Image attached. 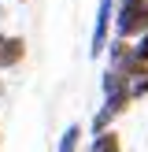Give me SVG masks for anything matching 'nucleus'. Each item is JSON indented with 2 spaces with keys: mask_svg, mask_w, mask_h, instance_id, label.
<instances>
[{
  "mask_svg": "<svg viewBox=\"0 0 148 152\" xmlns=\"http://www.w3.org/2000/svg\"><path fill=\"white\" fill-rule=\"evenodd\" d=\"M115 37L133 41V37L148 34V0H115Z\"/></svg>",
  "mask_w": 148,
  "mask_h": 152,
  "instance_id": "obj_1",
  "label": "nucleus"
},
{
  "mask_svg": "<svg viewBox=\"0 0 148 152\" xmlns=\"http://www.w3.org/2000/svg\"><path fill=\"white\" fill-rule=\"evenodd\" d=\"M111 19H115V0H100L96 4V22H93V37H89V56H104L111 41Z\"/></svg>",
  "mask_w": 148,
  "mask_h": 152,
  "instance_id": "obj_2",
  "label": "nucleus"
},
{
  "mask_svg": "<svg viewBox=\"0 0 148 152\" xmlns=\"http://www.w3.org/2000/svg\"><path fill=\"white\" fill-rule=\"evenodd\" d=\"M26 63V37L0 34V71H15Z\"/></svg>",
  "mask_w": 148,
  "mask_h": 152,
  "instance_id": "obj_3",
  "label": "nucleus"
},
{
  "mask_svg": "<svg viewBox=\"0 0 148 152\" xmlns=\"http://www.w3.org/2000/svg\"><path fill=\"white\" fill-rule=\"evenodd\" d=\"M89 152H122V137H118V130H100V134H93Z\"/></svg>",
  "mask_w": 148,
  "mask_h": 152,
  "instance_id": "obj_4",
  "label": "nucleus"
},
{
  "mask_svg": "<svg viewBox=\"0 0 148 152\" xmlns=\"http://www.w3.org/2000/svg\"><path fill=\"white\" fill-rule=\"evenodd\" d=\"M78 145H81V123H70L63 134H59L56 152H78Z\"/></svg>",
  "mask_w": 148,
  "mask_h": 152,
  "instance_id": "obj_5",
  "label": "nucleus"
},
{
  "mask_svg": "<svg viewBox=\"0 0 148 152\" xmlns=\"http://www.w3.org/2000/svg\"><path fill=\"white\" fill-rule=\"evenodd\" d=\"M130 52H133V59H137L141 67H148V34L133 37V41H130Z\"/></svg>",
  "mask_w": 148,
  "mask_h": 152,
  "instance_id": "obj_6",
  "label": "nucleus"
},
{
  "mask_svg": "<svg viewBox=\"0 0 148 152\" xmlns=\"http://www.w3.org/2000/svg\"><path fill=\"white\" fill-rule=\"evenodd\" d=\"M130 96H133V100H144V96H148V71L137 74V78H130Z\"/></svg>",
  "mask_w": 148,
  "mask_h": 152,
  "instance_id": "obj_7",
  "label": "nucleus"
},
{
  "mask_svg": "<svg viewBox=\"0 0 148 152\" xmlns=\"http://www.w3.org/2000/svg\"><path fill=\"white\" fill-rule=\"evenodd\" d=\"M4 93H7V89H4V78H0V100H4Z\"/></svg>",
  "mask_w": 148,
  "mask_h": 152,
  "instance_id": "obj_8",
  "label": "nucleus"
},
{
  "mask_svg": "<svg viewBox=\"0 0 148 152\" xmlns=\"http://www.w3.org/2000/svg\"><path fill=\"white\" fill-rule=\"evenodd\" d=\"M15 4H30V0H15Z\"/></svg>",
  "mask_w": 148,
  "mask_h": 152,
  "instance_id": "obj_9",
  "label": "nucleus"
}]
</instances>
